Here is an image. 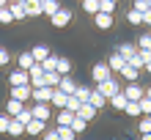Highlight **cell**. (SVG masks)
I'll return each mask as SVG.
<instances>
[{
  "label": "cell",
  "instance_id": "cell-43",
  "mask_svg": "<svg viewBox=\"0 0 151 140\" xmlns=\"http://www.w3.org/2000/svg\"><path fill=\"white\" fill-rule=\"evenodd\" d=\"M137 50H151V33H143V36H140Z\"/></svg>",
  "mask_w": 151,
  "mask_h": 140
},
{
  "label": "cell",
  "instance_id": "cell-52",
  "mask_svg": "<svg viewBox=\"0 0 151 140\" xmlns=\"http://www.w3.org/2000/svg\"><path fill=\"white\" fill-rule=\"evenodd\" d=\"M146 96H148V99H151V85H148V88H146Z\"/></svg>",
  "mask_w": 151,
  "mask_h": 140
},
{
  "label": "cell",
  "instance_id": "cell-38",
  "mask_svg": "<svg viewBox=\"0 0 151 140\" xmlns=\"http://www.w3.org/2000/svg\"><path fill=\"white\" fill-rule=\"evenodd\" d=\"M66 110H69V113H74V116H77V110H80V99H77L74 93H72V96L66 99Z\"/></svg>",
  "mask_w": 151,
  "mask_h": 140
},
{
  "label": "cell",
  "instance_id": "cell-53",
  "mask_svg": "<svg viewBox=\"0 0 151 140\" xmlns=\"http://www.w3.org/2000/svg\"><path fill=\"white\" fill-rule=\"evenodd\" d=\"M143 140H151V135H143Z\"/></svg>",
  "mask_w": 151,
  "mask_h": 140
},
{
  "label": "cell",
  "instance_id": "cell-3",
  "mask_svg": "<svg viewBox=\"0 0 151 140\" xmlns=\"http://www.w3.org/2000/svg\"><path fill=\"white\" fill-rule=\"evenodd\" d=\"M50 22H52V28H66V25L72 22V11H69V8H60V11H55L50 17Z\"/></svg>",
  "mask_w": 151,
  "mask_h": 140
},
{
  "label": "cell",
  "instance_id": "cell-24",
  "mask_svg": "<svg viewBox=\"0 0 151 140\" xmlns=\"http://www.w3.org/2000/svg\"><path fill=\"white\" fill-rule=\"evenodd\" d=\"M6 135H11V137H22L25 135V124H19L17 118H11V124H8V132Z\"/></svg>",
  "mask_w": 151,
  "mask_h": 140
},
{
  "label": "cell",
  "instance_id": "cell-17",
  "mask_svg": "<svg viewBox=\"0 0 151 140\" xmlns=\"http://www.w3.org/2000/svg\"><path fill=\"white\" fill-rule=\"evenodd\" d=\"M60 8L63 6H60L58 0H41V14H47V17H52L55 11H60Z\"/></svg>",
  "mask_w": 151,
  "mask_h": 140
},
{
  "label": "cell",
  "instance_id": "cell-48",
  "mask_svg": "<svg viewBox=\"0 0 151 140\" xmlns=\"http://www.w3.org/2000/svg\"><path fill=\"white\" fill-rule=\"evenodd\" d=\"M44 140H60V137H58V129H52V132H44Z\"/></svg>",
  "mask_w": 151,
  "mask_h": 140
},
{
  "label": "cell",
  "instance_id": "cell-42",
  "mask_svg": "<svg viewBox=\"0 0 151 140\" xmlns=\"http://www.w3.org/2000/svg\"><path fill=\"white\" fill-rule=\"evenodd\" d=\"M140 135H151V116H143V121H140Z\"/></svg>",
  "mask_w": 151,
  "mask_h": 140
},
{
  "label": "cell",
  "instance_id": "cell-44",
  "mask_svg": "<svg viewBox=\"0 0 151 140\" xmlns=\"http://www.w3.org/2000/svg\"><path fill=\"white\" fill-rule=\"evenodd\" d=\"M140 113H143V116H151V99H148V96L140 99Z\"/></svg>",
  "mask_w": 151,
  "mask_h": 140
},
{
  "label": "cell",
  "instance_id": "cell-45",
  "mask_svg": "<svg viewBox=\"0 0 151 140\" xmlns=\"http://www.w3.org/2000/svg\"><path fill=\"white\" fill-rule=\"evenodd\" d=\"M8 60H11V52H8L6 47H0V66H6Z\"/></svg>",
  "mask_w": 151,
  "mask_h": 140
},
{
  "label": "cell",
  "instance_id": "cell-36",
  "mask_svg": "<svg viewBox=\"0 0 151 140\" xmlns=\"http://www.w3.org/2000/svg\"><path fill=\"white\" fill-rule=\"evenodd\" d=\"M41 69L44 72H55L58 69V55H50L47 60H41Z\"/></svg>",
  "mask_w": 151,
  "mask_h": 140
},
{
  "label": "cell",
  "instance_id": "cell-49",
  "mask_svg": "<svg viewBox=\"0 0 151 140\" xmlns=\"http://www.w3.org/2000/svg\"><path fill=\"white\" fill-rule=\"evenodd\" d=\"M143 25H148V28H151V8H148V11H143Z\"/></svg>",
  "mask_w": 151,
  "mask_h": 140
},
{
  "label": "cell",
  "instance_id": "cell-32",
  "mask_svg": "<svg viewBox=\"0 0 151 140\" xmlns=\"http://www.w3.org/2000/svg\"><path fill=\"white\" fill-rule=\"evenodd\" d=\"M69 126L74 129V135H83V132H85V126H88V121H83L80 116H74V121H72V124H69Z\"/></svg>",
  "mask_w": 151,
  "mask_h": 140
},
{
  "label": "cell",
  "instance_id": "cell-23",
  "mask_svg": "<svg viewBox=\"0 0 151 140\" xmlns=\"http://www.w3.org/2000/svg\"><path fill=\"white\" fill-rule=\"evenodd\" d=\"M115 52H118L124 60H129V58L137 52V47H135V44H127V41H124V44H118V50H115Z\"/></svg>",
  "mask_w": 151,
  "mask_h": 140
},
{
  "label": "cell",
  "instance_id": "cell-55",
  "mask_svg": "<svg viewBox=\"0 0 151 140\" xmlns=\"http://www.w3.org/2000/svg\"><path fill=\"white\" fill-rule=\"evenodd\" d=\"M146 3H148V8H151V0H146Z\"/></svg>",
  "mask_w": 151,
  "mask_h": 140
},
{
  "label": "cell",
  "instance_id": "cell-33",
  "mask_svg": "<svg viewBox=\"0 0 151 140\" xmlns=\"http://www.w3.org/2000/svg\"><path fill=\"white\" fill-rule=\"evenodd\" d=\"M14 17H11V6H3L0 8V25H11Z\"/></svg>",
  "mask_w": 151,
  "mask_h": 140
},
{
  "label": "cell",
  "instance_id": "cell-40",
  "mask_svg": "<svg viewBox=\"0 0 151 140\" xmlns=\"http://www.w3.org/2000/svg\"><path fill=\"white\" fill-rule=\"evenodd\" d=\"M8 124H11V116L8 113H0V135L8 132Z\"/></svg>",
  "mask_w": 151,
  "mask_h": 140
},
{
  "label": "cell",
  "instance_id": "cell-14",
  "mask_svg": "<svg viewBox=\"0 0 151 140\" xmlns=\"http://www.w3.org/2000/svg\"><path fill=\"white\" fill-rule=\"evenodd\" d=\"M22 110H25V104L8 96V102H6V113H8V116H11V118H17V116H19V113H22Z\"/></svg>",
  "mask_w": 151,
  "mask_h": 140
},
{
  "label": "cell",
  "instance_id": "cell-30",
  "mask_svg": "<svg viewBox=\"0 0 151 140\" xmlns=\"http://www.w3.org/2000/svg\"><path fill=\"white\" fill-rule=\"evenodd\" d=\"M55 129H58V137L60 140H77V135H74L72 126H55Z\"/></svg>",
  "mask_w": 151,
  "mask_h": 140
},
{
  "label": "cell",
  "instance_id": "cell-15",
  "mask_svg": "<svg viewBox=\"0 0 151 140\" xmlns=\"http://www.w3.org/2000/svg\"><path fill=\"white\" fill-rule=\"evenodd\" d=\"M66 99H69V93H63V91H58L55 88V93H52V107H55V110H66Z\"/></svg>",
  "mask_w": 151,
  "mask_h": 140
},
{
  "label": "cell",
  "instance_id": "cell-25",
  "mask_svg": "<svg viewBox=\"0 0 151 140\" xmlns=\"http://www.w3.org/2000/svg\"><path fill=\"white\" fill-rule=\"evenodd\" d=\"M107 102L113 104L115 110H124V107H127V104H129V99H127V96H124V91H121V93H115V96H110Z\"/></svg>",
  "mask_w": 151,
  "mask_h": 140
},
{
  "label": "cell",
  "instance_id": "cell-11",
  "mask_svg": "<svg viewBox=\"0 0 151 140\" xmlns=\"http://www.w3.org/2000/svg\"><path fill=\"white\" fill-rule=\"evenodd\" d=\"M33 63H36V60H33V52H30V50H28V52H19V58H17V69H25V72H30Z\"/></svg>",
  "mask_w": 151,
  "mask_h": 140
},
{
  "label": "cell",
  "instance_id": "cell-35",
  "mask_svg": "<svg viewBox=\"0 0 151 140\" xmlns=\"http://www.w3.org/2000/svg\"><path fill=\"white\" fill-rule=\"evenodd\" d=\"M83 8L91 17H96V14H99V0H83Z\"/></svg>",
  "mask_w": 151,
  "mask_h": 140
},
{
  "label": "cell",
  "instance_id": "cell-27",
  "mask_svg": "<svg viewBox=\"0 0 151 140\" xmlns=\"http://www.w3.org/2000/svg\"><path fill=\"white\" fill-rule=\"evenodd\" d=\"M127 22H129V25H143V11L129 8V11H127Z\"/></svg>",
  "mask_w": 151,
  "mask_h": 140
},
{
  "label": "cell",
  "instance_id": "cell-22",
  "mask_svg": "<svg viewBox=\"0 0 151 140\" xmlns=\"http://www.w3.org/2000/svg\"><path fill=\"white\" fill-rule=\"evenodd\" d=\"M91 91H93V88H88V85H77L74 96L80 99V104H88V102H91Z\"/></svg>",
  "mask_w": 151,
  "mask_h": 140
},
{
  "label": "cell",
  "instance_id": "cell-5",
  "mask_svg": "<svg viewBox=\"0 0 151 140\" xmlns=\"http://www.w3.org/2000/svg\"><path fill=\"white\" fill-rule=\"evenodd\" d=\"M96 88H99V91H102L104 96H107V99H110V96H115V93H121V85H118V80H115V77H110V80L99 83Z\"/></svg>",
  "mask_w": 151,
  "mask_h": 140
},
{
  "label": "cell",
  "instance_id": "cell-6",
  "mask_svg": "<svg viewBox=\"0 0 151 140\" xmlns=\"http://www.w3.org/2000/svg\"><path fill=\"white\" fill-rule=\"evenodd\" d=\"M124 96H127L129 102H140L146 96V91H143V85H137V83H129L127 88H124Z\"/></svg>",
  "mask_w": 151,
  "mask_h": 140
},
{
  "label": "cell",
  "instance_id": "cell-12",
  "mask_svg": "<svg viewBox=\"0 0 151 140\" xmlns=\"http://www.w3.org/2000/svg\"><path fill=\"white\" fill-rule=\"evenodd\" d=\"M52 93H55V88H33V102H52Z\"/></svg>",
  "mask_w": 151,
  "mask_h": 140
},
{
  "label": "cell",
  "instance_id": "cell-2",
  "mask_svg": "<svg viewBox=\"0 0 151 140\" xmlns=\"http://www.w3.org/2000/svg\"><path fill=\"white\" fill-rule=\"evenodd\" d=\"M91 77H93V83L99 85V83H104V80H110L113 72H110V66H107V63H96V66L91 69Z\"/></svg>",
  "mask_w": 151,
  "mask_h": 140
},
{
  "label": "cell",
  "instance_id": "cell-34",
  "mask_svg": "<svg viewBox=\"0 0 151 140\" xmlns=\"http://www.w3.org/2000/svg\"><path fill=\"white\" fill-rule=\"evenodd\" d=\"M55 72L58 74H69V72H72V60H69V58H58V69H55Z\"/></svg>",
  "mask_w": 151,
  "mask_h": 140
},
{
  "label": "cell",
  "instance_id": "cell-57",
  "mask_svg": "<svg viewBox=\"0 0 151 140\" xmlns=\"http://www.w3.org/2000/svg\"><path fill=\"white\" fill-rule=\"evenodd\" d=\"M11 3H14V0H11Z\"/></svg>",
  "mask_w": 151,
  "mask_h": 140
},
{
  "label": "cell",
  "instance_id": "cell-51",
  "mask_svg": "<svg viewBox=\"0 0 151 140\" xmlns=\"http://www.w3.org/2000/svg\"><path fill=\"white\" fill-rule=\"evenodd\" d=\"M8 3H11V0H0V8H3V6H8Z\"/></svg>",
  "mask_w": 151,
  "mask_h": 140
},
{
  "label": "cell",
  "instance_id": "cell-20",
  "mask_svg": "<svg viewBox=\"0 0 151 140\" xmlns=\"http://www.w3.org/2000/svg\"><path fill=\"white\" fill-rule=\"evenodd\" d=\"M30 52H33V60H36V63H41V60H47V58L52 55V52H50L47 47H44V44H36Z\"/></svg>",
  "mask_w": 151,
  "mask_h": 140
},
{
  "label": "cell",
  "instance_id": "cell-28",
  "mask_svg": "<svg viewBox=\"0 0 151 140\" xmlns=\"http://www.w3.org/2000/svg\"><path fill=\"white\" fill-rule=\"evenodd\" d=\"M25 8H28V17H41V0H28Z\"/></svg>",
  "mask_w": 151,
  "mask_h": 140
},
{
  "label": "cell",
  "instance_id": "cell-13",
  "mask_svg": "<svg viewBox=\"0 0 151 140\" xmlns=\"http://www.w3.org/2000/svg\"><path fill=\"white\" fill-rule=\"evenodd\" d=\"M96 113H99V110H96L93 104L88 102V104H80V110H77V116L83 118V121H91V118H96Z\"/></svg>",
  "mask_w": 151,
  "mask_h": 140
},
{
  "label": "cell",
  "instance_id": "cell-16",
  "mask_svg": "<svg viewBox=\"0 0 151 140\" xmlns=\"http://www.w3.org/2000/svg\"><path fill=\"white\" fill-rule=\"evenodd\" d=\"M74 121V113H69V110H58L55 113V126H69Z\"/></svg>",
  "mask_w": 151,
  "mask_h": 140
},
{
  "label": "cell",
  "instance_id": "cell-54",
  "mask_svg": "<svg viewBox=\"0 0 151 140\" xmlns=\"http://www.w3.org/2000/svg\"><path fill=\"white\" fill-rule=\"evenodd\" d=\"M14 3H28V0H14Z\"/></svg>",
  "mask_w": 151,
  "mask_h": 140
},
{
  "label": "cell",
  "instance_id": "cell-39",
  "mask_svg": "<svg viewBox=\"0 0 151 140\" xmlns=\"http://www.w3.org/2000/svg\"><path fill=\"white\" fill-rule=\"evenodd\" d=\"M99 11L102 14H113L115 11V3H113V0H99Z\"/></svg>",
  "mask_w": 151,
  "mask_h": 140
},
{
  "label": "cell",
  "instance_id": "cell-46",
  "mask_svg": "<svg viewBox=\"0 0 151 140\" xmlns=\"http://www.w3.org/2000/svg\"><path fill=\"white\" fill-rule=\"evenodd\" d=\"M132 8H137V11H148V3H146V0H135Z\"/></svg>",
  "mask_w": 151,
  "mask_h": 140
},
{
  "label": "cell",
  "instance_id": "cell-47",
  "mask_svg": "<svg viewBox=\"0 0 151 140\" xmlns=\"http://www.w3.org/2000/svg\"><path fill=\"white\" fill-rule=\"evenodd\" d=\"M137 52H140V58H143V63L151 60V50H137Z\"/></svg>",
  "mask_w": 151,
  "mask_h": 140
},
{
  "label": "cell",
  "instance_id": "cell-31",
  "mask_svg": "<svg viewBox=\"0 0 151 140\" xmlns=\"http://www.w3.org/2000/svg\"><path fill=\"white\" fill-rule=\"evenodd\" d=\"M124 113L132 116V118H140V116H143V113H140V102H129L127 107H124Z\"/></svg>",
  "mask_w": 151,
  "mask_h": 140
},
{
  "label": "cell",
  "instance_id": "cell-21",
  "mask_svg": "<svg viewBox=\"0 0 151 140\" xmlns=\"http://www.w3.org/2000/svg\"><path fill=\"white\" fill-rule=\"evenodd\" d=\"M107 66H110V72H121V69L127 66V60H124L118 52H113V55H110V60H107Z\"/></svg>",
  "mask_w": 151,
  "mask_h": 140
},
{
  "label": "cell",
  "instance_id": "cell-37",
  "mask_svg": "<svg viewBox=\"0 0 151 140\" xmlns=\"http://www.w3.org/2000/svg\"><path fill=\"white\" fill-rule=\"evenodd\" d=\"M127 66H132V69H137V72H143V58H140V52H135V55H132L129 60H127Z\"/></svg>",
  "mask_w": 151,
  "mask_h": 140
},
{
  "label": "cell",
  "instance_id": "cell-10",
  "mask_svg": "<svg viewBox=\"0 0 151 140\" xmlns=\"http://www.w3.org/2000/svg\"><path fill=\"white\" fill-rule=\"evenodd\" d=\"M44 121H39V118H33V121H28L25 124V135H30V137H36V135H44Z\"/></svg>",
  "mask_w": 151,
  "mask_h": 140
},
{
  "label": "cell",
  "instance_id": "cell-1",
  "mask_svg": "<svg viewBox=\"0 0 151 140\" xmlns=\"http://www.w3.org/2000/svg\"><path fill=\"white\" fill-rule=\"evenodd\" d=\"M33 118H39V121H44V124H47V121L52 118V104L50 102H33Z\"/></svg>",
  "mask_w": 151,
  "mask_h": 140
},
{
  "label": "cell",
  "instance_id": "cell-29",
  "mask_svg": "<svg viewBox=\"0 0 151 140\" xmlns=\"http://www.w3.org/2000/svg\"><path fill=\"white\" fill-rule=\"evenodd\" d=\"M137 69H132V66H124L121 69V77H124V80H127V83H137Z\"/></svg>",
  "mask_w": 151,
  "mask_h": 140
},
{
  "label": "cell",
  "instance_id": "cell-4",
  "mask_svg": "<svg viewBox=\"0 0 151 140\" xmlns=\"http://www.w3.org/2000/svg\"><path fill=\"white\" fill-rule=\"evenodd\" d=\"M8 85H30V74L25 72V69H14L11 74H8Z\"/></svg>",
  "mask_w": 151,
  "mask_h": 140
},
{
  "label": "cell",
  "instance_id": "cell-8",
  "mask_svg": "<svg viewBox=\"0 0 151 140\" xmlns=\"http://www.w3.org/2000/svg\"><path fill=\"white\" fill-rule=\"evenodd\" d=\"M93 25H96V30H110L113 28V14H96L93 17Z\"/></svg>",
  "mask_w": 151,
  "mask_h": 140
},
{
  "label": "cell",
  "instance_id": "cell-18",
  "mask_svg": "<svg viewBox=\"0 0 151 140\" xmlns=\"http://www.w3.org/2000/svg\"><path fill=\"white\" fill-rule=\"evenodd\" d=\"M8 6H11L14 22H17V19H28V8H25V3H8Z\"/></svg>",
  "mask_w": 151,
  "mask_h": 140
},
{
  "label": "cell",
  "instance_id": "cell-9",
  "mask_svg": "<svg viewBox=\"0 0 151 140\" xmlns=\"http://www.w3.org/2000/svg\"><path fill=\"white\" fill-rule=\"evenodd\" d=\"M58 91H63V93H69V96H72V93L77 91L74 77H72V74H63V77H60V83H58Z\"/></svg>",
  "mask_w": 151,
  "mask_h": 140
},
{
  "label": "cell",
  "instance_id": "cell-7",
  "mask_svg": "<svg viewBox=\"0 0 151 140\" xmlns=\"http://www.w3.org/2000/svg\"><path fill=\"white\" fill-rule=\"evenodd\" d=\"M30 96H33V88H30V85H14V88H11V99L22 102V104L28 102Z\"/></svg>",
  "mask_w": 151,
  "mask_h": 140
},
{
  "label": "cell",
  "instance_id": "cell-19",
  "mask_svg": "<svg viewBox=\"0 0 151 140\" xmlns=\"http://www.w3.org/2000/svg\"><path fill=\"white\" fill-rule=\"evenodd\" d=\"M91 104H93L96 110H102L104 104H107V96H104V93H102L99 88H93V91H91Z\"/></svg>",
  "mask_w": 151,
  "mask_h": 140
},
{
  "label": "cell",
  "instance_id": "cell-56",
  "mask_svg": "<svg viewBox=\"0 0 151 140\" xmlns=\"http://www.w3.org/2000/svg\"><path fill=\"white\" fill-rule=\"evenodd\" d=\"M113 3H118V0H113Z\"/></svg>",
  "mask_w": 151,
  "mask_h": 140
},
{
  "label": "cell",
  "instance_id": "cell-26",
  "mask_svg": "<svg viewBox=\"0 0 151 140\" xmlns=\"http://www.w3.org/2000/svg\"><path fill=\"white\" fill-rule=\"evenodd\" d=\"M60 77H63V74H58V72H44V83H47V88H58Z\"/></svg>",
  "mask_w": 151,
  "mask_h": 140
},
{
  "label": "cell",
  "instance_id": "cell-41",
  "mask_svg": "<svg viewBox=\"0 0 151 140\" xmlns=\"http://www.w3.org/2000/svg\"><path fill=\"white\" fill-rule=\"evenodd\" d=\"M17 121H19V124H28V121H33V110H30V107H25L19 116H17Z\"/></svg>",
  "mask_w": 151,
  "mask_h": 140
},
{
  "label": "cell",
  "instance_id": "cell-50",
  "mask_svg": "<svg viewBox=\"0 0 151 140\" xmlns=\"http://www.w3.org/2000/svg\"><path fill=\"white\" fill-rule=\"evenodd\" d=\"M143 69H146V72H148V74H151V60H148V63H146V66H143Z\"/></svg>",
  "mask_w": 151,
  "mask_h": 140
}]
</instances>
